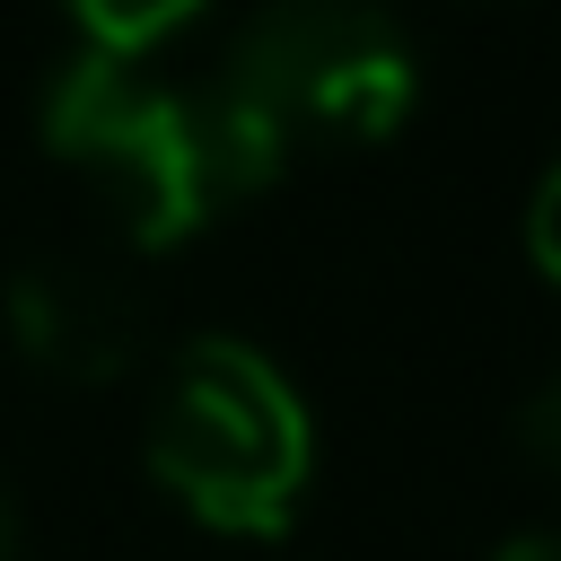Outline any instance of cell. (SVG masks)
<instances>
[{
	"label": "cell",
	"instance_id": "obj_7",
	"mask_svg": "<svg viewBox=\"0 0 561 561\" xmlns=\"http://www.w3.org/2000/svg\"><path fill=\"white\" fill-rule=\"evenodd\" d=\"M526 254H535V272L561 289V158L543 167V184H535V202H526Z\"/></svg>",
	"mask_w": 561,
	"mask_h": 561
},
{
	"label": "cell",
	"instance_id": "obj_6",
	"mask_svg": "<svg viewBox=\"0 0 561 561\" xmlns=\"http://www.w3.org/2000/svg\"><path fill=\"white\" fill-rule=\"evenodd\" d=\"M517 447H526V465H535L543 482H561V368L526 394V412H517Z\"/></svg>",
	"mask_w": 561,
	"mask_h": 561
},
{
	"label": "cell",
	"instance_id": "obj_9",
	"mask_svg": "<svg viewBox=\"0 0 561 561\" xmlns=\"http://www.w3.org/2000/svg\"><path fill=\"white\" fill-rule=\"evenodd\" d=\"M0 561H18V500H9V482H0Z\"/></svg>",
	"mask_w": 561,
	"mask_h": 561
},
{
	"label": "cell",
	"instance_id": "obj_2",
	"mask_svg": "<svg viewBox=\"0 0 561 561\" xmlns=\"http://www.w3.org/2000/svg\"><path fill=\"white\" fill-rule=\"evenodd\" d=\"M149 482L210 535H280L316 482V421L289 368L237 333H193L149 394Z\"/></svg>",
	"mask_w": 561,
	"mask_h": 561
},
{
	"label": "cell",
	"instance_id": "obj_5",
	"mask_svg": "<svg viewBox=\"0 0 561 561\" xmlns=\"http://www.w3.org/2000/svg\"><path fill=\"white\" fill-rule=\"evenodd\" d=\"M61 9H70V26H79L88 53H123V61H140L149 44H167L175 26H193L210 0H61Z\"/></svg>",
	"mask_w": 561,
	"mask_h": 561
},
{
	"label": "cell",
	"instance_id": "obj_1",
	"mask_svg": "<svg viewBox=\"0 0 561 561\" xmlns=\"http://www.w3.org/2000/svg\"><path fill=\"white\" fill-rule=\"evenodd\" d=\"M44 149L105 202L123 245L167 254L280 184V149L219 96V79H158L123 53H70L44 79Z\"/></svg>",
	"mask_w": 561,
	"mask_h": 561
},
{
	"label": "cell",
	"instance_id": "obj_3",
	"mask_svg": "<svg viewBox=\"0 0 561 561\" xmlns=\"http://www.w3.org/2000/svg\"><path fill=\"white\" fill-rule=\"evenodd\" d=\"M210 79L280 158L394 140L421 105V53L377 0H263Z\"/></svg>",
	"mask_w": 561,
	"mask_h": 561
},
{
	"label": "cell",
	"instance_id": "obj_4",
	"mask_svg": "<svg viewBox=\"0 0 561 561\" xmlns=\"http://www.w3.org/2000/svg\"><path fill=\"white\" fill-rule=\"evenodd\" d=\"M0 324L18 342L26 368L61 377V386H114L140 368L149 351V316L140 298L105 272V263H79V254H35L9 272L0 289Z\"/></svg>",
	"mask_w": 561,
	"mask_h": 561
},
{
	"label": "cell",
	"instance_id": "obj_8",
	"mask_svg": "<svg viewBox=\"0 0 561 561\" xmlns=\"http://www.w3.org/2000/svg\"><path fill=\"white\" fill-rule=\"evenodd\" d=\"M491 561H561V535H508Z\"/></svg>",
	"mask_w": 561,
	"mask_h": 561
}]
</instances>
